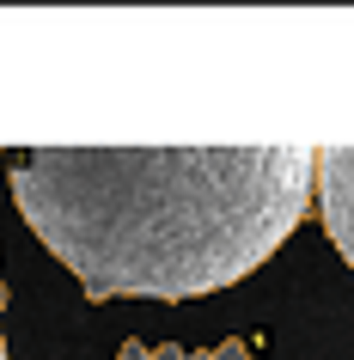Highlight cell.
<instances>
[{"label": "cell", "mask_w": 354, "mask_h": 360, "mask_svg": "<svg viewBox=\"0 0 354 360\" xmlns=\"http://www.w3.org/2000/svg\"><path fill=\"white\" fill-rule=\"evenodd\" d=\"M6 184L86 300H202L287 245L317 147H25Z\"/></svg>", "instance_id": "cell-1"}, {"label": "cell", "mask_w": 354, "mask_h": 360, "mask_svg": "<svg viewBox=\"0 0 354 360\" xmlns=\"http://www.w3.org/2000/svg\"><path fill=\"white\" fill-rule=\"evenodd\" d=\"M0 360H6V336H0Z\"/></svg>", "instance_id": "cell-4"}, {"label": "cell", "mask_w": 354, "mask_h": 360, "mask_svg": "<svg viewBox=\"0 0 354 360\" xmlns=\"http://www.w3.org/2000/svg\"><path fill=\"white\" fill-rule=\"evenodd\" d=\"M317 214L354 269V147H317Z\"/></svg>", "instance_id": "cell-2"}, {"label": "cell", "mask_w": 354, "mask_h": 360, "mask_svg": "<svg viewBox=\"0 0 354 360\" xmlns=\"http://www.w3.org/2000/svg\"><path fill=\"white\" fill-rule=\"evenodd\" d=\"M116 360H257L244 342H220V348H171V342H129Z\"/></svg>", "instance_id": "cell-3"}]
</instances>
